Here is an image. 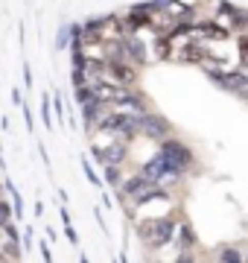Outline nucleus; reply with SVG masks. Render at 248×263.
Here are the masks:
<instances>
[{"mask_svg": "<svg viewBox=\"0 0 248 263\" xmlns=\"http://www.w3.org/2000/svg\"><path fill=\"white\" fill-rule=\"evenodd\" d=\"M175 228H178V222L172 216H158V219H143L137 226V234H140V240L149 249H161V246H167L175 237Z\"/></svg>", "mask_w": 248, "mask_h": 263, "instance_id": "obj_1", "label": "nucleus"}, {"mask_svg": "<svg viewBox=\"0 0 248 263\" xmlns=\"http://www.w3.org/2000/svg\"><path fill=\"white\" fill-rule=\"evenodd\" d=\"M204 73H208V79L216 88H222V91H228V94H237L245 100L248 97V73H239V70H219V67H208L204 65Z\"/></svg>", "mask_w": 248, "mask_h": 263, "instance_id": "obj_2", "label": "nucleus"}, {"mask_svg": "<svg viewBox=\"0 0 248 263\" xmlns=\"http://www.w3.org/2000/svg\"><path fill=\"white\" fill-rule=\"evenodd\" d=\"M158 152H161L163 158H167V164H170L172 170H178V173H187V170L193 167V161H196L193 149L184 141H178V138H167V141H161Z\"/></svg>", "mask_w": 248, "mask_h": 263, "instance_id": "obj_3", "label": "nucleus"}, {"mask_svg": "<svg viewBox=\"0 0 248 263\" xmlns=\"http://www.w3.org/2000/svg\"><path fill=\"white\" fill-rule=\"evenodd\" d=\"M140 173H143L149 181H155V184H167V181L181 179V176H184V173H178V170H172L170 164H167V158H163L161 152H158V155H152V158L146 161L143 167H140Z\"/></svg>", "mask_w": 248, "mask_h": 263, "instance_id": "obj_4", "label": "nucleus"}, {"mask_svg": "<svg viewBox=\"0 0 248 263\" xmlns=\"http://www.w3.org/2000/svg\"><path fill=\"white\" fill-rule=\"evenodd\" d=\"M140 135L149 138V141H155V143H161L172 135V123L167 117H161V114L146 111V114H140Z\"/></svg>", "mask_w": 248, "mask_h": 263, "instance_id": "obj_5", "label": "nucleus"}, {"mask_svg": "<svg viewBox=\"0 0 248 263\" xmlns=\"http://www.w3.org/2000/svg\"><path fill=\"white\" fill-rule=\"evenodd\" d=\"M105 76L117 85H126V88H134V85H137V67H134L129 59H111Z\"/></svg>", "mask_w": 248, "mask_h": 263, "instance_id": "obj_6", "label": "nucleus"}, {"mask_svg": "<svg viewBox=\"0 0 248 263\" xmlns=\"http://www.w3.org/2000/svg\"><path fill=\"white\" fill-rule=\"evenodd\" d=\"M94 158L102 164H123L126 161V141L117 138V143L111 146H94Z\"/></svg>", "mask_w": 248, "mask_h": 263, "instance_id": "obj_7", "label": "nucleus"}, {"mask_svg": "<svg viewBox=\"0 0 248 263\" xmlns=\"http://www.w3.org/2000/svg\"><path fill=\"white\" fill-rule=\"evenodd\" d=\"M149 187H155V181H149V179L143 176V173H137V176H129V179H126L123 184H120L123 196H129L132 202H134V199H140Z\"/></svg>", "mask_w": 248, "mask_h": 263, "instance_id": "obj_8", "label": "nucleus"}, {"mask_svg": "<svg viewBox=\"0 0 248 263\" xmlns=\"http://www.w3.org/2000/svg\"><path fill=\"white\" fill-rule=\"evenodd\" d=\"M123 47H126L129 62H134V65H146V62H149V59H146V44L134 35V32H126L123 35Z\"/></svg>", "mask_w": 248, "mask_h": 263, "instance_id": "obj_9", "label": "nucleus"}, {"mask_svg": "<svg viewBox=\"0 0 248 263\" xmlns=\"http://www.w3.org/2000/svg\"><path fill=\"white\" fill-rule=\"evenodd\" d=\"M219 15L231 18V24H234L237 32H242V29L248 27V9H237L234 3H228V0H219Z\"/></svg>", "mask_w": 248, "mask_h": 263, "instance_id": "obj_10", "label": "nucleus"}, {"mask_svg": "<svg viewBox=\"0 0 248 263\" xmlns=\"http://www.w3.org/2000/svg\"><path fill=\"white\" fill-rule=\"evenodd\" d=\"M196 32H201L204 38H210V41H228L231 32L225 27H219V24H213V21H204V24H199L196 27Z\"/></svg>", "mask_w": 248, "mask_h": 263, "instance_id": "obj_11", "label": "nucleus"}, {"mask_svg": "<svg viewBox=\"0 0 248 263\" xmlns=\"http://www.w3.org/2000/svg\"><path fill=\"white\" fill-rule=\"evenodd\" d=\"M196 246V231H193L190 222H178V249L181 252H190Z\"/></svg>", "mask_w": 248, "mask_h": 263, "instance_id": "obj_12", "label": "nucleus"}, {"mask_svg": "<svg viewBox=\"0 0 248 263\" xmlns=\"http://www.w3.org/2000/svg\"><path fill=\"white\" fill-rule=\"evenodd\" d=\"M181 59H184V62H196V65H201V62L210 59V56H208V50L201 47V44H187L184 53H181Z\"/></svg>", "mask_w": 248, "mask_h": 263, "instance_id": "obj_13", "label": "nucleus"}, {"mask_svg": "<svg viewBox=\"0 0 248 263\" xmlns=\"http://www.w3.org/2000/svg\"><path fill=\"white\" fill-rule=\"evenodd\" d=\"M105 181L111 184V187L120 190V184H123V173H120V164H105Z\"/></svg>", "mask_w": 248, "mask_h": 263, "instance_id": "obj_14", "label": "nucleus"}, {"mask_svg": "<svg viewBox=\"0 0 248 263\" xmlns=\"http://www.w3.org/2000/svg\"><path fill=\"white\" fill-rule=\"evenodd\" d=\"M219 260L222 263H239L242 260V252L234 249V246H225V249H219Z\"/></svg>", "mask_w": 248, "mask_h": 263, "instance_id": "obj_15", "label": "nucleus"}, {"mask_svg": "<svg viewBox=\"0 0 248 263\" xmlns=\"http://www.w3.org/2000/svg\"><path fill=\"white\" fill-rule=\"evenodd\" d=\"M237 53H239V62L248 67V35L245 32H237Z\"/></svg>", "mask_w": 248, "mask_h": 263, "instance_id": "obj_16", "label": "nucleus"}, {"mask_svg": "<svg viewBox=\"0 0 248 263\" xmlns=\"http://www.w3.org/2000/svg\"><path fill=\"white\" fill-rule=\"evenodd\" d=\"M70 41H73V24H70V27H61V29H58L56 47H58V50H65L67 44H70Z\"/></svg>", "mask_w": 248, "mask_h": 263, "instance_id": "obj_17", "label": "nucleus"}, {"mask_svg": "<svg viewBox=\"0 0 248 263\" xmlns=\"http://www.w3.org/2000/svg\"><path fill=\"white\" fill-rule=\"evenodd\" d=\"M82 170H85V176H88V181H91V184H96V187L102 184V179H99V176L94 173V167H91V161H85V158H82Z\"/></svg>", "mask_w": 248, "mask_h": 263, "instance_id": "obj_18", "label": "nucleus"}, {"mask_svg": "<svg viewBox=\"0 0 248 263\" xmlns=\"http://www.w3.org/2000/svg\"><path fill=\"white\" fill-rule=\"evenodd\" d=\"M53 108H56V117H58V123L65 120V103H61V94H53Z\"/></svg>", "mask_w": 248, "mask_h": 263, "instance_id": "obj_19", "label": "nucleus"}, {"mask_svg": "<svg viewBox=\"0 0 248 263\" xmlns=\"http://www.w3.org/2000/svg\"><path fill=\"white\" fill-rule=\"evenodd\" d=\"M41 111H44V126H53V117H50V100H44Z\"/></svg>", "mask_w": 248, "mask_h": 263, "instance_id": "obj_20", "label": "nucleus"}, {"mask_svg": "<svg viewBox=\"0 0 248 263\" xmlns=\"http://www.w3.org/2000/svg\"><path fill=\"white\" fill-rule=\"evenodd\" d=\"M12 103L20 105V91H18V88H12Z\"/></svg>", "mask_w": 248, "mask_h": 263, "instance_id": "obj_21", "label": "nucleus"}, {"mask_svg": "<svg viewBox=\"0 0 248 263\" xmlns=\"http://www.w3.org/2000/svg\"><path fill=\"white\" fill-rule=\"evenodd\" d=\"M24 117H27V126H29V129H32V111H29L27 105H24Z\"/></svg>", "mask_w": 248, "mask_h": 263, "instance_id": "obj_22", "label": "nucleus"}, {"mask_svg": "<svg viewBox=\"0 0 248 263\" xmlns=\"http://www.w3.org/2000/svg\"><path fill=\"white\" fill-rule=\"evenodd\" d=\"M245 260H248V254H245Z\"/></svg>", "mask_w": 248, "mask_h": 263, "instance_id": "obj_23", "label": "nucleus"}]
</instances>
